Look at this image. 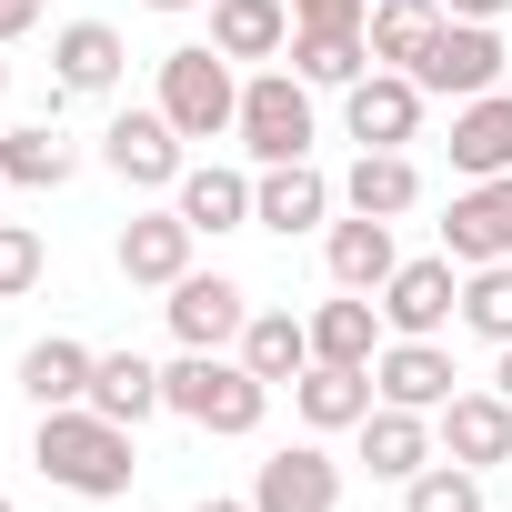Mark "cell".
Segmentation results:
<instances>
[{"mask_svg":"<svg viewBox=\"0 0 512 512\" xmlns=\"http://www.w3.org/2000/svg\"><path fill=\"white\" fill-rule=\"evenodd\" d=\"M191 512H251V502H231V492H211V502H191Z\"/></svg>","mask_w":512,"mask_h":512,"instance_id":"cell-38","label":"cell"},{"mask_svg":"<svg viewBox=\"0 0 512 512\" xmlns=\"http://www.w3.org/2000/svg\"><path fill=\"white\" fill-rule=\"evenodd\" d=\"M91 342H71V332H51V342H31L21 352V392H31V412H61V402H91Z\"/></svg>","mask_w":512,"mask_h":512,"instance_id":"cell-24","label":"cell"},{"mask_svg":"<svg viewBox=\"0 0 512 512\" xmlns=\"http://www.w3.org/2000/svg\"><path fill=\"white\" fill-rule=\"evenodd\" d=\"M101 161L131 181V191H171L191 161H181V131H171V111L151 101V111H121L111 131H101Z\"/></svg>","mask_w":512,"mask_h":512,"instance_id":"cell-10","label":"cell"},{"mask_svg":"<svg viewBox=\"0 0 512 512\" xmlns=\"http://www.w3.org/2000/svg\"><path fill=\"white\" fill-rule=\"evenodd\" d=\"M492 392H502V402H512V342H502V362H492Z\"/></svg>","mask_w":512,"mask_h":512,"instance_id":"cell-37","label":"cell"},{"mask_svg":"<svg viewBox=\"0 0 512 512\" xmlns=\"http://www.w3.org/2000/svg\"><path fill=\"white\" fill-rule=\"evenodd\" d=\"M462 332H482L492 352L512 342V262H482V272H462Z\"/></svg>","mask_w":512,"mask_h":512,"instance_id":"cell-31","label":"cell"},{"mask_svg":"<svg viewBox=\"0 0 512 512\" xmlns=\"http://www.w3.org/2000/svg\"><path fill=\"white\" fill-rule=\"evenodd\" d=\"M502 61H512V51H502V31H492V21H442V41L422 51V71H412V81H422V91H442V101H482V91H502Z\"/></svg>","mask_w":512,"mask_h":512,"instance_id":"cell-6","label":"cell"},{"mask_svg":"<svg viewBox=\"0 0 512 512\" xmlns=\"http://www.w3.org/2000/svg\"><path fill=\"white\" fill-rule=\"evenodd\" d=\"M31 462H41L61 492H81V502H121V492H131V472H141V452H131V422H111V412H91V402H61V412H41V432H31Z\"/></svg>","mask_w":512,"mask_h":512,"instance_id":"cell-1","label":"cell"},{"mask_svg":"<svg viewBox=\"0 0 512 512\" xmlns=\"http://www.w3.org/2000/svg\"><path fill=\"white\" fill-rule=\"evenodd\" d=\"M342 201L372 211V221H402V211L422 201V161H412V151H362V161L342 171Z\"/></svg>","mask_w":512,"mask_h":512,"instance_id":"cell-25","label":"cell"},{"mask_svg":"<svg viewBox=\"0 0 512 512\" xmlns=\"http://www.w3.org/2000/svg\"><path fill=\"white\" fill-rule=\"evenodd\" d=\"M452 171L462 181H502L512 171V91H482L452 111Z\"/></svg>","mask_w":512,"mask_h":512,"instance_id":"cell-17","label":"cell"},{"mask_svg":"<svg viewBox=\"0 0 512 512\" xmlns=\"http://www.w3.org/2000/svg\"><path fill=\"white\" fill-rule=\"evenodd\" d=\"M372 402H382V392H372V372H352V362H312V372L292 382V412H302L312 432H362Z\"/></svg>","mask_w":512,"mask_h":512,"instance_id":"cell-20","label":"cell"},{"mask_svg":"<svg viewBox=\"0 0 512 512\" xmlns=\"http://www.w3.org/2000/svg\"><path fill=\"white\" fill-rule=\"evenodd\" d=\"M241 362L262 372L272 392L302 382V372H312V322H302V312H251V322H241Z\"/></svg>","mask_w":512,"mask_h":512,"instance_id":"cell-27","label":"cell"},{"mask_svg":"<svg viewBox=\"0 0 512 512\" xmlns=\"http://www.w3.org/2000/svg\"><path fill=\"white\" fill-rule=\"evenodd\" d=\"M0 512H21V502H11V492H0Z\"/></svg>","mask_w":512,"mask_h":512,"instance_id":"cell-41","label":"cell"},{"mask_svg":"<svg viewBox=\"0 0 512 512\" xmlns=\"http://www.w3.org/2000/svg\"><path fill=\"white\" fill-rule=\"evenodd\" d=\"M372 0H292V31H362Z\"/></svg>","mask_w":512,"mask_h":512,"instance_id":"cell-34","label":"cell"},{"mask_svg":"<svg viewBox=\"0 0 512 512\" xmlns=\"http://www.w3.org/2000/svg\"><path fill=\"white\" fill-rule=\"evenodd\" d=\"M191 221L181 211H131L121 221V241H111V262H121V282H141V292H171L181 272H191Z\"/></svg>","mask_w":512,"mask_h":512,"instance_id":"cell-12","label":"cell"},{"mask_svg":"<svg viewBox=\"0 0 512 512\" xmlns=\"http://www.w3.org/2000/svg\"><path fill=\"white\" fill-rule=\"evenodd\" d=\"M442 21H452L442 0H372V21H362L372 31V71H422V51L442 41Z\"/></svg>","mask_w":512,"mask_h":512,"instance_id":"cell-22","label":"cell"},{"mask_svg":"<svg viewBox=\"0 0 512 512\" xmlns=\"http://www.w3.org/2000/svg\"><path fill=\"white\" fill-rule=\"evenodd\" d=\"M402 512H482V472L472 462H422L402 482Z\"/></svg>","mask_w":512,"mask_h":512,"instance_id":"cell-32","label":"cell"},{"mask_svg":"<svg viewBox=\"0 0 512 512\" xmlns=\"http://www.w3.org/2000/svg\"><path fill=\"white\" fill-rule=\"evenodd\" d=\"M432 432H442V452L472 462V472L512 462V402H502V392H452V402L432 412Z\"/></svg>","mask_w":512,"mask_h":512,"instance_id":"cell-14","label":"cell"},{"mask_svg":"<svg viewBox=\"0 0 512 512\" xmlns=\"http://www.w3.org/2000/svg\"><path fill=\"white\" fill-rule=\"evenodd\" d=\"M442 11H452V21H502L512 0H442Z\"/></svg>","mask_w":512,"mask_h":512,"instance_id":"cell-36","label":"cell"},{"mask_svg":"<svg viewBox=\"0 0 512 512\" xmlns=\"http://www.w3.org/2000/svg\"><path fill=\"white\" fill-rule=\"evenodd\" d=\"M362 462H372V482H412V472L432 462V412L372 402V412H362Z\"/></svg>","mask_w":512,"mask_h":512,"instance_id":"cell-21","label":"cell"},{"mask_svg":"<svg viewBox=\"0 0 512 512\" xmlns=\"http://www.w3.org/2000/svg\"><path fill=\"white\" fill-rule=\"evenodd\" d=\"M161 312H171V342H181V352H231L241 322H251V292H241L231 272H181Z\"/></svg>","mask_w":512,"mask_h":512,"instance_id":"cell-8","label":"cell"},{"mask_svg":"<svg viewBox=\"0 0 512 512\" xmlns=\"http://www.w3.org/2000/svg\"><path fill=\"white\" fill-rule=\"evenodd\" d=\"M382 342H392V322H382V302H372V292H342V302H322V312H312V362H352V372H372V362H382Z\"/></svg>","mask_w":512,"mask_h":512,"instance_id":"cell-16","label":"cell"},{"mask_svg":"<svg viewBox=\"0 0 512 512\" xmlns=\"http://www.w3.org/2000/svg\"><path fill=\"white\" fill-rule=\"evenodd\" d=\"M141 11H201V0H141Z\"/></svg>","mask_w":512,"mask_h":512,"instance_id":"cell-39","label":"cell"},{"mask_svg":"<svg viewBox=\"0 0 512 512\" xmlns=\"http://www.w3.org/2000/svg\"><path fill=\"white\" fill-rule=\"evenodd\" d=\"M372 392H382V402H402V412H442V402L462 392V372H452V352H442V342H382Z\"/></svg>","mask_w":512,"mask_h":512,"instance_id":"cell-13","label":"cell"},{"mask_svg":"<svg viewBox=\"0 0 512 512\" xmlns=\"http://www.w3.org/2000/svg\"><path fill=\"white\" fill-rule=\"evenodd\" d=\"M0 171H11V191H61L81 171V151L51 121H21V131H0Z\"/></svg>","mask_w":512,"mask_h":512,"instance_id":"cell-29","label":"cell"},{"mask_svg":"<svg viewBox=\"0 0 512 512\" xmlns=\"http://www.w3.org/2000/svg\"><path fill=\"white\" fill-rule=\"evenodd\" d=\"M51 81H61V91H111V81H121V31H111V21L51 31Z\"/></svg>","mask_w":512,"mask_h":512,"instance_id":"cell-28","label":"cell"},{"mask_svg":"<svg viewBox=\"0 0 512 512\" xmlns=\"http://www.w3.org/2000/svg\"><path fill=\"white\" fill-rule=\"evenodd\" d=\"M442 251H452L462 272L512 262V171H502V181H462V191H452V211H442Z\"/></svg>","mask_w":512,"mask_h":512,"instance_id":"cell-9","label":"cell"},{"mask_svg":"<svg viewBox=\"0 0 512 512\" xmlns=\"http://www.w3.org/2000/svg\"><path fill=\"white\" fill-rule=\"evenodd\" d=\"M0 101H11V61H0Z\"/></svg>","mask_w":512,"mask_h":512,"instance_id":"cell-40","label":"cell"},{"mask_svg":"<svg viewBox=\"0 0 512 512\" xmlns=\"http://www.w3.org/2000/svg\"><path fill=\"white\" fill-rule=\"evenodd\" d=\"M211 51L221 61H282L292 51V0H211Z\"/></svg>","mask_w":512,"mask_h":512,"instance_id":"cell-19","label":"cell"},{"mask_svg":"<svg viewBox=\"0 0 512 512\" xmlns=\"http://www.w3.org/2000/svg\"><path fill=\"white\" fill-rule=\"evenodd\" d=\"M171 211H181L191 231H241V221H251V171L201 161V171H181V181H171Z\"/></svg>","mask_w":512,"mask_h":512,"instance_id":"cell-23","label":"cell"},{"mask_svg":"<svg viewBox=\"0 0 512 512\" xmlns=\"http://www.w3.org/2000/svg\"><path fill=\"white\" fill-rule=\"evenodd\" d=\"M41 272H51V241H41L31 221H0V302L41 292Z\"/></svg>","mask_w":512,"mask_h":512,"instance_id":"cell-33","label":"cell"},{"mask_svg":"<svg viewBox=\"0 0 512 512\" xmlns=\"http://www.w3.org/2000/svg\"><path fill=\"white\" fill-rule=\"evenodd\" d=\"M251 512H342V462L322 442H292L251 472Z\"/></svg>","mask_w":512,"mask_h":512,"instance_id":"cell-11","label":"cell"},{"mask_svg":"<svg viewBox=\"0 0 512 512\" xmlns=\"http://www.w3.org/2000/svg\"><path fill=\"white\" fill-rule=\"evenodd\" d=\"M251 221H262V231H312V221H332V181L312 171V161H272L262 181H251Z\"/></svg>","mask_w":512,"mask_h":512,"instance_id":"cell-15","label":"cell"},{"mask_svg":"<svg viewBox=\"0 0 512 512\" xmlns=\"http://www.w3.org/2000/svg\"><path fill=\"white\" fill-rule=\"evenodd\" d=\"M161 111H171L181 141H221V131L241 121V81H231V61H221L211 41H181V51L161 61Z\"/></svg>","mask_w":512,"mask_h":512,"instance_id":"cell-3","label":"cell"},{"mask_svg":"<svg viewBox=\"0 0 512 512\" xmlns=\"http://www.w3.org/2000/svg\"><path fill=\"white\" fill-rule=\"evenodd\" d=\"M231 131H241V151L262 161V171L272 161H312V81L302 71H251Z\"/></svg>","mask_w":512,"mask_h":512,"instance_id":"cell-4","label":"cell"},{"mask_svg":"<svg viewBox=\"0 0 512 512\" xmlns=\"http://www.w3.org/2000/svg\"><path fill=\"white\" fill-rule=\"evenodd\" d=\"M31 21H41V0H0V51H11V41H21Z\"/></svg>","mask_w":512,"mask_h":512,"instance_id":"cell-35","label":"cell"},{"mask_svg":"<svg viewBox=\"0 0 512 512\" xmlns=\"http://www.w3.org/2000/svg\"><path fill=\"white\" fill-rule=\"evenodd\" d=\"M322 262H332V282H342V292H382V282L402 272V251H392V221H372V211L332 221V231H322Z\"/></svg>","mask_w":512,"mask_h":512,"instance_id":"cell-18","label":"cell"},{"mask_svg":"<svg viewBox=\"0 0 512 512\" xmlns=\"http://www.w3.org/2000/svg\"><path fill=\"white\" fill-rule=\"evenodd\" d=\"M91 412H111V422H151V412H171V392H161V372L141 362V352H101L91 362Z\"/></svg>","mask_w":512,"mask_h":512,"instance_id":"cell-26","label":"cell"},{"mask_svg":"<svg viewBox=\"0 0 512 512\" xmlns=\"http://www.w3.org/2000/svg\"><path fill=\"white\" fill-rule=\"evenodd\" d=\"M0 191H11V171H0Z\"/></svg>","mask_w":512,"mask_h":512,"instance_id":"cell-42","label":"cell"},{"mask_svg":"<svg viewBox=\"0 0 512 512\" xmlns=\"http://www.w3.org/2000/svg\"><path fill=\"white\" fill-rule=\"evenodd\" d=\"M161 392H171L181 422H201V432H221V442L262 432V412H272V382L251 372L241 352H181V362L161 372Z\"/></svg>","mask_w":512,"mask_h":512,"instance_id":"cell-2","label":"cell"},{"mask_svg":"<svg viewBox=\"0 0 512 512\" xmlns=\"http://www.w3.org/2000/svg\"><path fill=\"white\" fill-rule=\"evenodd\" d=\"M292 71L312 91H352L372 71V31H292Z\"/></svg>","mask_w":512,"mask_h":512,"instance_id":"cell-30","label":"cell"},{"mask_svg":"<svg viewBox=\"0 0 512 512\" xmlns=\"http://www.w3.org/2000/svg\"><path fill=\"white\" fill-rule=\"evenodd\" d=\"M452 272H462L452 251H432V262H402V272L382 282L392 342H442V322H462V282H452Z\"/></svg>","mask_w":512,"mask_h":512,"instance_id":"cell-5","label":"cell"},{"mask_svg":"<svg viewBox=\"0 0 512 512\" xmlns=\"http://www.w3.org/2000/svg\"><path fill=\"white\" fill-rule=\"evenodd\" d=\"M422 81L412 71H362L352 91H342V131L362 141V151H412V131H422Z\"/></svg>","mask_w":512,"mask_h":512,"instance_id":"cell-7","label":"cell"}]
</instances>
